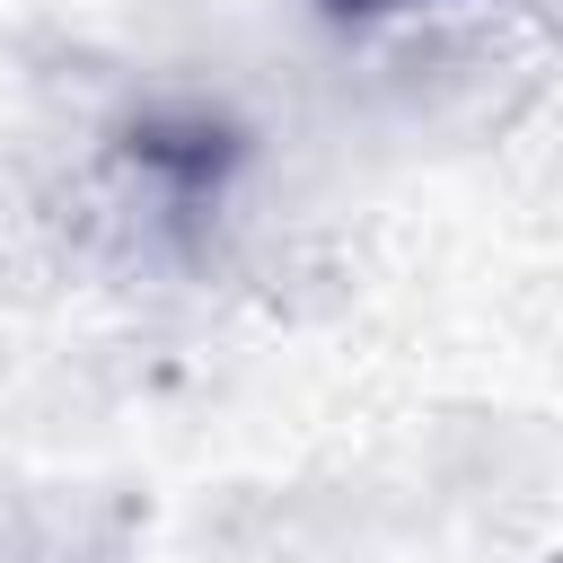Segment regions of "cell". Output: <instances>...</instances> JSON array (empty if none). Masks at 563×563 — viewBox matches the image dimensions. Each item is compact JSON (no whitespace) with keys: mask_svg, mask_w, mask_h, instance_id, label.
<instances>
[{"mask_svg":"<svg viewBox=\"0 0 563 563\" xmlns=\"http://www.w3.org/2000/svg\"><path fill=\"white\" fill-rule=\"evenodd\" d=\"M132 167L158 185V202L202 211L229 185V167H238V132L220 114H202V106H167V114H141L132 123Z\"/></svg>","mask_w":563,"mask_h":563,"instance_id":"6da1fadb","label":"cell"},{"mask_svg":"<svg viewBox=\"0 0 563 563\" xmlns=\"http://www.w3.org/2000/svg\"><path fill=\"white\" fill-rule=\"evenodd\" d=\"M334 18H396V9H422V0H325Z\"/></svg>","mask_w":563,"mask_h":563,"instance_id":"7a4b0ae2","label":"cell"}]
</instances>
